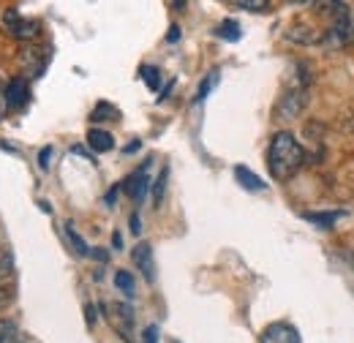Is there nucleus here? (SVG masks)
Instances as JSON below:
<instances>
[{
	"label": "nucleus",
	"mask_w": 354,
	"mask_h": 343,
	"mask_svg": "<svg viewBox=\"0 0 354 343\" xmlns=\"http://www.w3.org/2000/svg\"><path fill=\"white\" fill-rule=\"evenodd\" d=\"M259 343H300V333L289 322H272L262 330Z\"/></svg>",
	"instance_id": "obj_4"
},
{
	"label": "nucleus",
	"mask_w": 354,
	"mask_h": 343,
	"mask_svg": "<svg viewBox=\"0 0 354 343\" xmlns=\"http://www.w3.org/2000/svg\"><path fill=\"white\" fill-rule=\"evenodd\" d=\"M216 82H218V71H210V74H207V80H205L202 87H199V93H196V101H205V98H207V93L213 90Z\"/></svg>",
	"instance_id": "obj_20"
},
{
	"label": "nucleus",
	"mask_w": 354,
	"mask_h": 343,
	"mask_svg": "<svg viewBox=\"0 0 354 343\" xmlns=\"http://www.w3.org/2000/svg\"><path fill=\"white\" fill-rule=\"evenodd\" d=\"M30 98V87L25 82V77H14L8 85H6V104L8 109H22Z\"/></svg>",
	"instance_id": "obj_7"
},
{
	"label": "nucleus",
	"mask_w": 354,
	"mask_h": 343,
	"mask_svg": "<svg viewBox=\"0 0 354 343\" xmlns=\"http://www.w3.org/2000/svg\"><path fill=\"white\" fill-rule=\"evenodd\" d=\"M6 305H8V295H6V292H3V289H0V310H3V308H6Z\"/></svg>",
	"instance_id": "obj_28"
},
{
	"label": "nucleus",
	"mask_w": 354,
	"mask_h": 343,
	"mask_svg": "<svg viewBox=\"0 0 354 343\" xmlns=\"http://www.w3.org/2000/svg\"><path fill=\"white\" fill-rule=\"evenodd\" d=\"M106 118H109V120H118V118H120V112H118L112 104H98V106L93 109V115H90V120H93V123H101V120H106Z\"/></svg>",
	"instance_id": "obj_12"
},
{
	"label": "nucleus",
	"mask_w": 354,
	"mask_h": 343,
	"mask_svg": "<svg viewBox=\"0 0 354 343\" xmlns=\"http://www.w3.org/2000/svg\"><path fill=\"white\" fill-rule=\"evenodd\" d=\"M147 172H150V164H145L142 169H136L131 177L123 183L126 194L131 196L133 202H142V199H145V194H147V188H150V174H147Z\"/></svg>",
	"instance_id": "obj_6"
},
{
	"label": "nucleus",
	"mask_w": 354,
	"mask_h": 343,
	"mask_svg": "<svg viewBox=\"0 0 354 343\" xmlns=\"http://www.w3.org/2000/svg\"><path fill=\"white\" fill-rule=\"evenodd\" d=\"M133 264L139 267V272L147 278V281H153L156 278V264H153V248L147 245V243H139L136 248H133Z\"/></svg>",
	"instance_id": "obj_8"
},
{
	"label": "nucleus",
	"mask_w": 354,
	"mask_h": 343,
	"mask_svg": "<svg viewBox=\"0 0 354 343\" xmlns=\"http://www.w3.org/2000/svg\"><path fill=\"white\" fill-rule=\"evenodd\" d=\"M49 158H52V147H44V150H41V156H39L41 169H49Z\"/></svg>",
	"instance_id": "obj_23"
},
{
	"label": "nucleus",
	"mask_w": 354,
	"mask_h": 343,
	"mask_svg": "<svg viewBox=\"0 0 354 343\" xmlns=\"http://www.w3.org/2000/svg\"><path fill=\"white\" fill-rule=\"evenodd\" d=\"M354 44V19L349 14L335 17V22L330 25V30L324 33V46L327 49H344Z\"/></svg>",
	"instance_id": "obj_3"
},
{
	"label": "nucleus",
	"mask_w": 354,
	"mask_h": 343,
	"mask_svg": "<svg viewBox=\"0 0 354 343\" xmlns=\"http://www.w3.org/2000/svg\"><path fill=\"white\" fill-rule=\"evenodd\" d=\"M216 33H218L221 39H226V41H237V39H240V25H237L234 19H223L221 25L216 28Z\"/></svg>",
	"instance_id": "obj_13"
},
{
	"label": "nucleus",
	"mask_w": 354,
	"mask_h": 343,
	"mask_svg": "<svg viewBox=\"0 0 354 343\" xmlns=\"http://www.w3.org/2000/svg\"><path fill=\"white\" fill-rule=\"evenodd\" d=\"M66 234H68V240H71V245L77 248V254H80V257H88V254H90L88 243H85V240H82V237L77 234V229H74V223H66Z\"/></svg>",
	"instance_id": "obj_15"
},
{
	"label": "nucleus",
	"mask_w": 354,
	"mask_h": 343,
	"mask_svg": "<svg viewBox=\"0 0 354 343\" xmlns=\"http://www.w3.org/2000/svg\"><path fill=\"white\" fill-rule=\"evenodd\" d=\"M93 313H95V310H93V305H88V324L95 322V316H93Z\"/></svg>",
	"instance_id": "obj_29"
},
{
	"label": "nucleus",
	"mask_w": 354,
	"mask_h": 343,
	"mask_svg": "<svg viewBox=\"0 0 354 343\" xmlns=\"http://www.w3.org/2000/svg\"><path fill=\"white\" fill-rule=\"evenodd\" d=\"M0 25H3V30H6L11 39H17V41H28V39H33V36L39 33V22L19 17L17 8H6V11L0 14Z\"/></svg>",
	"instance_id": "obj_2"
},
{
	"label": "nucleus",
	"mask_w": 354,
	"mask_h": 343,
	"mask_svg": "<svg viewBox=\"0 0 354 343\" xmlns=\"http://www.w3.org/2000/svg\"><path fill=\"white\" fill-rule=\"evenodd\" d=\"M167 177H169V169H161L158 180L153 183V202H156V205H161V199H164V191H167Z\"/></svg>",
	"instance_id": "obj_18"
},
{
	"label": "nucleus",
	"mask_w": 354,
	"mask_h": 343,
	"mask_svg": "<svg viewBox=\"0 0 354 343\" xmlns=\"http://www.w3.org/2000/svg\"><path fill=\"white\" fill-rule=\"evenodd\" d=\"M88 145L93 153H109L115 147V139L109 131H101V129H90L88 131Z\"/></svg>",
	"instance_id": "obj_9"
},
{
	"label": "nucleus",
	"mask_w": 354,
	"mask_h": 343,
	"mask_svg": "<svg viewBox=\"0 0 354 343\" xmlns=\"http://www.w3.org/2000/svg\"><path fill=\"white\" fill-rule=\"evenodd\" d=\"M14 275V261H11V254L6 248H0V284L8 281Z\"/></svg>",
	"instance_id": "obj_17"
},
{
	"label": "nucleus",
	"mask_w": 354,
	"mask_h": 343,
	"mask_svg": "<svg viewBox=\"0 0 354 343\" xmlns=\"http://www.w3.org/2000/svg\"><path fill=\"white\" fill-rule=\"evenodd\" d=\"M112 245H115V248H120V245H123V237H120V234H118V232H115V234H112Z\"/></svg>",
	"instance_id": "obj_27"
},
{
	"label": "nucleus",
	"mask_w": 354,
	"mask_h": 343,
	"mask_svg": "<svg viewBox=\"0 0 354 343\" xmlns=\"http://www.w3.org/2000/svg\"><path fill=\"white\" fill-rule=\"evenodd\" d=\"M6 112H8V104H6V87L0 82V120L6 118Z\"/></svg>",
	"instance_id": "obj_24"
},
{
	"label": "nucleus",
	"mask_w": 354,
	"mask_h": 343,
	"mask_svg": "<svg viewBox=\"0 0 354 343\" xmlns=\"http://www.w3.org/2000/svg\"><path fill=\"white\" fill-rule=\"evenodd\" d=\"M142 77H145V82H147L150 90H158V85H161V74H158L156 66H145V68H142Z\"/></svg>",
	"instance_id": "obj_19"
},
{
	"label": "nucleus",
	"mask_w": 354,
	"mask_h": 343,
	"mask_svg": "<svg viewBox=\"0 0 354 343\" xmlns=\"http://www.w3.org/2000/svg\"><path fill=\"white\" fill-rule=\"evenodd\" d=\"M341 215H344V210H335V213H303V218L310 221V223H316V226H322V229H333V223Z\"/></svg>",
	"instance_id": "obj_11"
},
{
	"label": "nucleus",
	"mask_w": 354,
	"mask_h": 343,
	"mask_svg": "<svg viewBox=\"0 0 354 343\" xmlns=\"http://www.w3.org/2000/svg\"><path fill=\"white\" fill-rule=\"evenodd\" d=\"M131 232L133 234H139V232H142V223H139V215L136 213L131 215Z\"/></svg>",
	"instance_id": "obj_25"
},
{
	"label": "nucleus",
	"mask_w": 354,
	"mask_h": 343,
	"mask_svg": "<svg viewBox=\"0 0 354 343\" xmlns=\"http://www.w3.org/2000/svg\"><path fill=\"white\" fill-rule=\"evenodd\" d=\"M306 104H308V93L297 87V90H292V93H286V95L281 98V104H278V118L292 120V118H297V115L306 109Z\"/></svg>",
	"instance_id": "obj_5"
},
{
	"label": "nucleus",
	"mask_w": 354,
	"mask_h": 343,
	"mask_svg": "<svg viewBox=\"0 0 354 343\" xmlns=\"http://www.w3.org/2000/svg\"><path fill=\"white\" fill-rule=\"evenodd\" d=\"M0 343H19V330L8 319H0Z\"/></svg>",
	"instance_id": "obj_14"
},
{
	"label": "nucleus",
	"mask_w": 354,
	"mask_h": 343,
	"mask_svg": "<svg viewBox=\"0 0 354 343\" xmlns=\"http://www.w3.org/2000/svg\"><path fill=\"white\" fill-rule=\"evenodd\" d=\"M145 343H158V327H156V324H150V327L145 330Z\"/></svg>",
	"instance_id": "obj_22"
},
{
	"label": "nucleus",
	"mask_w": 354,
	"mask_h": 343,
	"mask_svg": "<svg viewBox=\"0 0 354 343\" xmlns=\"http://www.w3.org/2000/svg\"><path fill=\"white\" fill-rule=\"evenodd\" d=\"M115 286L131 297L133 295V275L131 272H126V270H118V275H115Z\"/></svg>",
	"instance_id": "obj_16"
},
{
	"label": "nucleus",
	"mask_w": 354,
	"mask_h": 343,
	"mask_svg": "<svg viewBox=\"0 0 354 343\" xmlns=\"http://www.w3.org/2000/svg\"><path fill=\"white\" fill-rule=\"evenodd\" d=\"M306 164V150L292 131H278L267 147V169L275 180H292Z\"/></svg>",
	"instance_id": "obj_1"
},
{
	"label": "nucleus",
	"mask_w": 354,
	"mask_h": 343,
	"mask_svg": "<svg viewBox=\"0 0 354 343\" xmlns=\"http://www.w3.org/2000/svg\"><path fill=\"white\" fill-rule=\"evenodd\" d=\"M234 8H248V11H265V0H234Z\"/></svg>",
	"instance_id": "obj_21"
},
{
	"label": "nucleus",
	"mask_w": 354,
	"mask_h": 343,
	"mask_svg": "<svg viewBox=\"0 0 354 343\" xmlns=\"http://www.w3.org/2000/svg\"><path fill=\"white\" fill-rule=\"evenodd\" d=\"M167 39H169V41H177V39H180V28H177V25L169 28V36H167Z\"/></svg>",
	"instance_id": "obj_26"
},
{
	"label": "nucleus",
	"mask_w": 354,
	"mask_h": 343,
	"mask_svg": "<svg viewBox=\"0 0 354 343\" xmlns=\"http://www.w3.org/2000/svg\"><path fill=\"white\" fill-rule=\"evenodd\" d=\"M234 177H237V183H240L245 191H265L262 177H257L248 167H234Z\"/></svg>",
	"instance_id": "obj_10"
}]
</instances>
